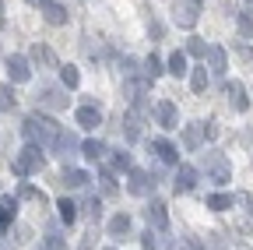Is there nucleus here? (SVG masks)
Here are the masks:
<instances>
[{"instance_id": "f257e3e1", "label": "nucleus", "mask_w": 253, "mask_h": 250, "mask_svg": "<svg viewBox=\"0 0 253 250\" xmlns=\"http://www.w3.org/2000/svg\"><path fill=\"white\" fill-rule=\"evenodd\" d=\"M21 134L28 138V145H39V148H56V141H60V123L53 120V116H46V113H28L25 116V123H21Z\"/></svg>"}, {"instance_id": "f03ea898", "label": "nucleus", "mask_w": 253, "mask_h": 250, "mask_svg": "<svg viewBox=\"0 0 253 250\" xmlns=\"http://www.w3.org/2000/svg\"><path fill=\"white\" fill-rule=\"evenodd\" d=\"M201 169H204V173H208V180H211V183H218V187H225V183L232 180L229 159H225L221 151H214V148L201 151Z\"/></svg>"}, {"instance_id": "7ed1b4c3", "label": "nucleus", "mask_w": 253, "mask_h": 250, "mask_svg": "<svg viewBox=\"0 0 253 250\" xmlns=\"http://www.w3.org/2000/svg\"><path fill=\"white\" fill-rule=\"evenodd\" d=\"M46 166V155H42V148L39 145H25L18 155H14V162H11V169H14V176H28V173H39Z\"/></svg>"}, {"instance_id": "20e7f679", "label": "nucleus", "mask_w": 253, "mask_h": 250, "mask_svg": "<svg viewBox=\"0 0 253 250\" xmlns=\"http://www.w3.org/2000/svg\"><path fill=\"white\" fill-rule=\"evenodd\" d=\"M67 102H71V96L60 85H42L36 92V106H42V109H67Z\"/></svg>"}, {"instance_id": "39448f33", "label": "nucleus", "mask_w": 253, "mask_h": 250, "mask_svg": "<svg viewBox=\"0 0 253 250\" xmlns=\"http://www.w3.org/2000/svg\"><path fill=\"white\" fill-rule=\"evenodd\" d=\"M4 67H7V81H11V85H25V81L32 78V64H28V56H21V53L7 56Z\"/></svg>"}, {"instance_id": "423d86ee", "label": "nucleus", "mask_w": 253, "mask_h": 250, "mask_svg": "<svg viewBox=\"0 0 253 250\" xmlns=\"http://www.w3.org/2000/svg\"><path fill=\"white\" fill-rule=\"evenodd\" d=\"M126 191H130L134 198H148L155 191V176L144 173V169H130L126 173Z\"/></svg>"}, {"instance_id": "0eeeda50", "label": "nucleus", "mask_w": 253, "mask_h": 250, "mask_svg": "<svg viewBox=\"0 0 253 250\" xmlns=\"http://www.w3.org/2000/svg\"><path fill=\"white\" fill-rule=\"evenodd\" d=\"M144 215H148V226H151L155 233H166V229H169V211H166V201L151 198V201H148V208H144Z\"/></svg>"}, {"instance_id": "6e6552de", "label": "nucleus", "mask_w": 253, "mask_h": 250, "mask_svg": "<svg viewBox=\"0 0 253 250\" xmlns=\"http://www.w3.org/2000/svg\"><path fill=\"white\" fill-rule=\"evenodd\" d=\"M155 120H158V127L176 131V127H179V109H176V102H169V99L155 102Z\"/></svg>"}, {"instance_id": "1a4fd4ad", "label": "nucleus", "mask_w": 253, "mask_h": 250, "mask_svg": "<svg viewBox=\"0 0 253 250\" xmlns=\"http://www.w3.org/2000/svg\"><path fill=\"white\" fill-rule=\"evenodd\" d=\"M172 187H176V194H190V191L197 187V166L179 162V166H176V176H172Z\"/></svg>"}, {"instance_id": "9d476101", "label": "nucleus", "mask_w": 253, "mask_h": 250, "mask_svg": "<svg viewBox=\"0 0 253 250\" xmlns=\"http://www.w3.org/2000/svg\"><path fill=\"white\" fill-rule=\"evenodd\" d=\"M28 56H32V64H36V67H42V71H53V67L60 71V60H56V53H53L46 43H36Z\"/></svg>"}, {"instance_id": "9b49d317", "label": "nucleus", "mask_w": 253, "mask_h": 250, "mask_svg": "<svg viewBox=\"0 0 253 250\" xmlns=\"http://www.w3.org/2000/svg\"><path fill=\"white\" fill-rule=\"evenodd\" d=\"M204 123L201 120H194V123H186L183 127V145H186V151H201L204 148Z\"/></svg>"}, {"instance_id": "f8f14e48", "label": "nucleus", "mask_w": 253, "mask_h": 250, "mask_svg": "<svg viewBox=\"0 0 253 250\" xmlns=\"http://www.w3.org/2000/svg\"><path fill=\"white\" fill-rule=\"evenodd\" d=\"M151 151L158 155V162H166V166H179V148L166 138H155L151 141Z\"/></svg>"}, {"instance_id": "ddd939ff", "label": "nucleus", "mask_w": 253, "mask_h": 250, "mask_svg": "<svg viewBox=\"0 0 253 250\" xmlns=\"http://www.w3.org/2000/svg\"><path fill=\"white\" fill-rule=\"evenodd\" d=\"M197 7H201L197 0H179V4H176V25L194 28V25H197V18H201V11H197Z\"/></svg>"}, {"instance_id": "4468645a", "label": "nucleus", "mask_w": 253, "mask_h": 250, "mask_svg": "<svg viewBox=\"0 0 253 250\" xmlns=\"http://www.w3.org/2000/svg\"><path fill=\"white\" fill-rule=\"evenodd\" d=\"M225 96H229V102H232L236 113L250 109V96H246V85L243 81H225Z\"/></svg>"}, {"instance_id": "2eb2a0df", "label": "nucleus", "mask_w": 253, "mask_h": 250, "mask_svg": "<svg viewBox=\"0 0 253 250\" xmlns=\"http://www.w3.org/2000/svg\"><path fill=\"white\" fill-rule=\"evenodd\" d=\"M148 88H151V78H144V74H141V78L130 74V78L123 81V96L130 99V102H137V99H144V92H148Z\"/></svg>"}, {"instance_id": "dca6fc26", "label": "nucleus", "mask_w": 253, "mask_h": 250, "mask_svg": "<svg viewBox=\"0 0 253 250\" xmlns=\"http://www.w3.org/2000/svg\"><path fill=\"white\" fill-rule=\"evenodd\" d=\"M106 233L113 236V240H123V236H130V215L126 211H116L109 222H106Z\"/></svg>"}, {"instance_id": "f3484780", "label": "nucleus", "mask_w": 253, "mask_h": 250, "mask_svg": "<svg viewBox=\"0 0 253 250\" xmlns=\"http://www.w3.org/2000/svg\"><path fill=\"white\" fill-rule=\"evenodd\" d=\"M39 11H42V18H46L49 25H67V7L56 4V0H42Z\"/></svg>"}, {"instance_id": "a211bd4d", "label": "nucleus", "mask_w": 253, "mask_h": 250, "mask_svg": "<svg viewBox=\"0 0 253 250\" xmlns=\"http://www.w3.org/2000/svg\"><path fill=\"white\" fill-rule=\"evenodd\" d=\"M74 120H78V127H81V131H95V127L102 123V113L95 109V106H81V109L74 113Z\"/></svg>"}, {"instance_id": "6ab92c4d", "label": "nucleus", "mask_w": 253, "mask_h": 250, "mask_svg": "<svg viewBox=\"0 0 253 250\" xmlns=\"http://www.w3.org/2000/svg\"><path fill=\"white\" fill-rule=\"evenodd\" d=\"M60 187H67V191H81V187H88V173L84 169H63L60 173Z\"/></svg>"}, {"instance_id": "aec40b11", "label": "nucleus", "mask_w": 253, "mask_h": 250, "mask_svg": "<svg viewBox=\"0 0 253 250\" xmlns=\"http://www.w3.org/2000/svg\"><path fill=\"white\" fill-rule=\"evenodd\" d=\"M18 215V198H0V233H7Z\"/></svg>"}, {"instance_id": "412c9836", "label": "nucleus", "mask_w": 253, "mask_h": 250, "mask_svg": "<svg viewBox=\"0 0 253 250\" xmlns=\"http://www.w3.org/2000/svg\"><path fill=\"white\" fill-rule=\"evenodd\" d=\"M208 71L211 74H225L229 71V56H225V50H221V46H208Z\"/></svg>"}, {"instance_id": "4be33fe9", "label": "nucleus", "mask_w": 253, "mask_h": 250, "mask_svg": "<svg viewBox=\"0 0 253 250\" xmlns=\"http://www.w3.org/2000/svg\"><path fill=\"white\" fill-rule=\"evenodd\" d=\"M236 201L243 204V211H246V218L239 222V233H253V194L250 191H239L236 194Z\"/></svg>"}, {"instance_id": "5701e85b", "label": "nucleus", "mask_w": 253, "mask_h": 250, "mask_svg": "<svg viewBox=\"0 0 253 250\" xmlns=\"http://www.w3.org/2000/svg\"><path fill=\"white\" fill-rule=\"evenodd\" d=\"M78 148H81V145H78V138H74V134H71V131H63V134H60V141H56V148H53V151H56V155H60V159H71V155H74V151H78Z\"/></svg>"}, {"instance_id": "b1692460", "label": "nucleus", "mask_w": 253, "mask_h": 250, "mask_svg": "<svg viewBox=\"0 0 253 250\" xmlns=\"http://www.w3.org/2000/svg\"><path fill=\"white\" fill-rule=\"evenodd\" d=\"M14 198H18V201H39V204H46V201H49V198L39 191V187H32L28 180H21V183H18V194H14Z\"/></svg>"}, {"instance_id": "393cba45", "label": "nucleus", "mask_w": 253, "mask_h": 250, "mask_svg": "<svg viewBox=\"0 0 253 250\" xmlns=\"http://www.w3.org/2000/svg\"><path fill=\"white\" fill-rule=\"evenodd\" d=\"M56 211H60V222H63V226H74V222H78V204H74L71 198H60V201H56Z\"/></svg>"}, {"instance_id": "a878e982", "label": "nucleus", "mask_w": 253, "mask_h": 250, "mask_svg": "<svg viewBox=\"0 0 253 250\" xmlns=\"http://www.w3.org/2000/svg\"><path fill=\"white\" fill-rule=\"evenodd\" d=\"M81 155H84V159H88V162H99V159H102V155H106V145H102L99 138H88V141L81 145Z\"/></svg>"}, {"instance_id": "bb28decb", "label": "nucleus", "mask_w": 253, "mask_h": 250, "mask_svg": "<svg viewBox=\"0 0 253 250\" xmlns=\"http://www.w3.org/2000/svg\"><path fill=\"white\" fill-rule=\"evenodd\" d=\"M166 71L172 74V78H183L190 67H186V50H176L172 56H169V64H166Z\"/></svg>"}, {"instance_id": "cd10ccee", "label": "nucleus", "mask_w": 253, "mask_h": 250, "mask_svg": "<svg viewBox=\"0 0 253 250\" xmlns=\"http://www.w3.org/2000/svg\"><path fill=\"white\" fill-rule=\"evenodd\" d=\"M208 208L211 211H229V208H236V198L232 194H208Z\"/></svg>"}, {"instance_id": "c85d7f7f", "label": "nucleus", "mask_w": 253, "mask_h": 250, "mask_svg": "<svg viewBox=\"0 0 253 250\" xmlns=\"http://www.w3.org/2000/svg\"><path fill=\"white\" fill-rule=\"evenodd\" d=\"M60 81H63V88H78V85H81L78 67H74V64H60Z\"/></svg>"}, {"instance_id": "c756f323", "label": "nucleus", "mask_w": 253, "mask_h": 250, "mask_svg": "<svg viewBox=\"0 0 253 250\" xmlns=\"http://www.w3.org/2000/svg\"><path fill=\"white\" fill-rule=\"evenodd\" d=\"M236 25H239V36H243V39H253V7H246V11H239V18H236Z\"/></svg>"}, {"instance_id": "7c9ffc66", "label": "nucleus", "mask_w": 253, "mask_h": 250, "mask_svg": "<svg viewBox=\"0 0 253 250\" xmlns=\"http://www.w3.org/2000/svg\"><path fill=\"white\" fill-rule=\"evenodd\" d=\"M166 74V64H162V60H158L155 53L144 60V78H151V81H158V78H162Z\"/></svg>"}, {"instance_id": "2f4dec72", "label": "nucleus", "mask_w": 253, "mask_h": 250, "mask_svg": "<svg viewBox=\"0 0 253 250\" xmlns=\"http://www.w3.org/2000/svg\"><path fill=\"white\" fill-rule=\"evenodd\" d=\"M14 102H18V96H14L11 81H7V85H0V113H11V109H14Z\"/></svg>"}, {"instance_id": "473e14b6", "label": "nucleus", "mask_w": 253, "mask_h": 250, "mask_svg": "<svg viewBox=\"0 0 253 250\" xmlns=\"http://www.w3.org/2000/svg\"><path fill=\"white\" fill-rule=\"evenodd\" d=\"M190 85H194L197 96H204V92H208V67H194V74H190Z\"/></svg>"}, {"instance_id": "72a5a7b5", "label": "nucleus", "mask_w": 253, "mask_h": 250, "mask_svg": "<svg viewBox=\"0 0 253 250\" xmlns=\"http://www.w3.org/2000/svg\"><path fill=\"white\" fill-rule=\"evenodd\" d=\"M186 56H204V60H208V43L197 39V36H194V39H186Z\"/></svg>"}, {"instance_id": "f704fd0d", "label": "nucleus", "mask_w": 253, "mask_h": 250, "mask_svg": "<svg viewBox=\"0 0 253 250\" xmlns=\"http://www.w3.org/2000/svg\"><path fill=\"white\" fill-rule=\"evenodd\" d=\"M46 247H49V250H63V236H60V229H56V226H49V229H46Z\"/></svg>"}, {"instance_id": "c9c22d12", "label": "nucleus", "mask_w": 253, "mask_h": 250, "mask_svg": "<svg viewBox=\"0 0 253 250\" xmlns=\"http://www.w3.org/2000/svg\"><path fill=\"white\" fill-rule=\"evenodd\" d=\"M113 169H126V173H130V169H134V166H130V151L120 148V151L113 155Z\"/></svg>"}, {"instance_id": "e433bc0d", "label": "nucleus", "mask_w": 253, "mask_h": 250, "mask_svg": "<svg viewBox=\"0 0 253 250\" xmlns=\"http://www.w3.org/2000/svg\"><path fill=\"white\" fill-rule=\"evenodd\" d=\"M99 180H102V191H106V194H113V191H116V176H113V169H102V176H99Z\"/></svg>"}, {"instance_id": "4c0bfd02", "label": "nucleus", "mask_w": 253, "mask_h": 250, "mask_svg": "<svg viewBox=\"0 0 253 250\" xmlns=\"http://www.w3.org/2000/svg\"><path fill=\"white\" fill-rule=\"evenodd\" d=\"M141 247H144V250H158V240H155L151 226H148V233H141Z\"/></svg>"}, {"instance_id": "58836bf2", "label": "nucleus", "mask_w": 253, "mask_h": 250, "mask_svg": "<svg viewBox=\"0 0 253 250\" xmlns=\"http://www.w3.org/2000/svg\"><path fill=\"white\" fill-rule=\"evenodd\" d=\"M84 211H88L91 218H99V211H102V201H99V198H88V201H84Z\"/></svg>"}, {"instance_id": "ea45409f", "label": "nucleus", "mask_w": 253, "mask_h": 250, "mask_svg": "<svg viewBox=\"0 0 253 250\" xmlns=\"http://www.w3.org/2000/svg\"><path fill=\"white\" fill-rule=\"evenodd\" d=\"M204 243H208V250H229L225 243H221V236H218V233H208V240H204Z\"/></svg>"}, {"instance_id": "a19ab883", "label": "nucleus", "mask_w": 253, "mask_h": 250, "mask_svg": "<svg viewBox=\"0 0 253 250\" xmlns=\"http://www.w3.org/2000/svg\"><path fill=\"white\" fill-rule=\"evenodd\" d=\"M148 32H151V39H162V21H158V18H148Z\"/></svg>"}, {"instance_id": "79ce46f5", "label": "nucleus", "mask_w": 253, "mask_h": 250, "mask_svg": "<svg viewBox=\"0 0 253 250\" xmlns=\"http://www.w3.org/2000/svg\"><path fill=\"white\" fill-rule=\"evenodd\" d=\"M183 247H186V250H208V243H201L197 236H186V240H183Z\"/></svg>"}, {"instance_id": "37998d69", "label": "nucleus", "mask_w": 253, "mask_h": 250, "mask_svg": "<svg viewBox=\"0 0 253 250\" xmlns=\"http://www.w3.org/2000/svg\"><path fill=\"white\" fill-rule=\"evenodd\" d=\"M123 71H126V78L137 74V60H134V56H123Z\"/></svg>"}, {"instance_id": "c03bdc74", "label": "nucleus", "mask_w": 253, "mask_h": 250, "mask_svg": "<svg viewBox=\"0 0 253 250\" xmlns=\"http://www.w3.org/2000/svg\"><path fill=\"white\" fill-rule=\"evenodd\" d=\"M204 134H208V138H214V134H218V123H214V120H208V123H204Z\"/></svg>"}, {"instance_id": "a18cd8bd", "label": "nucleus", "mask_w": 253, "mask_h": 250, "mask_svg": "<svg viewBox=\"0 0 253 250\" xmlns=\"http://www.w3.org/2000/svg\"><path fill=\"white\" fill-rule=\"evenodd\" d=\"M239 56H243V60H253V50H250V46H239Z\"/></svg>"}, {"instance_id": "49530a36", "label": "nucleus", "mask_w": 253, "mask_h": 250, "mask_svg": "<svg viewBox=\"0 0 253 250\" xmlns=\"http://www.w3.org/2000/svg\"><path fill=\"white\" fill-rule=\"evenodd\" d=\"M0 250H14V247H11V243H0Z\"/></svg>"}, {"instance_id": "de8ad7c7", "label": "nucleus", "mask_w": 253, "mask_h": 250, "mask_svg": "<svg viewBox=\"0 0 253 250\" xmlns=\"http://www.w3.org/2000/svg\"><path fill=\"white\" fill-rule=\"evenodd\" d=\"M32 250H49V247H46V243H39V247H32Z\"/></svg>"}, {"instance_id": "09e8293b", "label": "nucleus", "mask_w": 253, "mask_h": 250, "mask_svg": "<svg viewBox=\"0 0 253 250\" xmlns=\"http://www.w3.org/2000/svg\"><path fill=\"white\" fill-rule=\"evenodd\" d=\"M0 21H4V0H0Z\"/></svg>"}, {"instance_id": "8fccbe9b", "label": "nucleus", "mask_w": 253, "mask_h": 250, "mask_svg": "<svg viewBox=\"0 0 253 250\" xmlns=\"http://www.w3.org/2000/svg\"><path fill=\"white\" fill-rule=\"evenodd\" d=\"M28 4H42V0H28Z\"/></svg>"}, {"instance_id": "3c124183", "label": "nucleus", "mask_w": 253, "mask_h": 250, "mask_svg": "<svg viewBox=\"0 0 253 250\" xmlns=\"http://www.w3.org/2000/svg\"><path fill=\"white\" fill-rule=\"evenodd\" d=\"M246 4H250V7H253V0H246Z\"/></svg>"}, {"instance_id": "603ef678", "label": "nucleus", "mask_w": 253, "mask_h": 250, "mask_svg": "<svg viewBox=\"0 0 253 250\" xmlns=\"http://www.w3.org/2000/svg\"><path fill=\"white\" fill-rule=\"evenodd\" d=\"M106 250H116V247H106Z\"/></svg>"}, {"instance_id": "864d4df0", "label": "nucleus", "mask_w": 253, "mask_h": 250, "mask_svg": "<svg viewBox=\"0 0 253 250\" xmlns=\"http://www.w3.org/2000/svg\"><path fill=\"white\" fill-rule=\"evenodd\" d=\"M197 4H204V0H197Z\"/></svg>"}]
</instances>
